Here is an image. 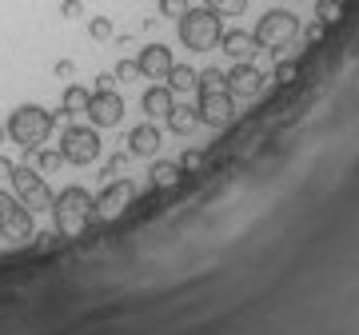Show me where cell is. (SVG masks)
Listing matches in <instances>:
<instances>
[{
    "label": "cell",
    "instance_id": "27",
    "mask_svg": "<svg viewBox=\"0 0 359 335\" xmlns=\"http://www.w3.org/2000/svg\"><path fill=\"white\" fill-rule=\"evenodd\" d=\"M60 16H65V20H80V16H84V0H65V4H60Z\"/></svg>",
    "mask_w": 359,
    "mask_h": 335
},
{
    "label": "cell",
    "instance_id": "28",
    "mask_svg": "<svg viewBox=\"0 0 359 335\" xmlns=\"http://www.w3.org/2000/svg\"><path fill=\"white\" fill-rule=\"evenodd\" d=\"M180 168H184V172H196V168H204V152H184V160H180Z\"/></svg>",
    "mask_w": 359,
    "mask_h": 335
},
{
    "label": "cell",
    "instance_id": "34",
    "mask_svg": "<svg viewBox=\"0 0 359 335\" xmlns=\"http://www.w3.org/2000/svg\"><path fill=\"white\" fill-rule=\"evenodd\" d=\"M4 140H8V132H4V124H0V148H4Z\"/></svg>",
    "mask_w": 359,
    "mask_h": 335
},
{
    "label": "cell",
    "instance_id": "18",
    "mask_svg": "<svg viewBox=\"0 0 359 335\" xmlns=\"http://www.w3.org/2000/svg\"><path fill=\"white\" fill-rule=\"evenodd\" d=\"M196 76H200L196 68H188V64H172L164 80H168V88H172V92H192V88H196Z\"/></svg>",
    "mask_w": 359,
    "mask_h": 335
},
{
    "label": "cell",
    "instance_id": "11",
    "mask_svg": "<svg viewBox=\"0 0 359 335\" xmlns=\"http://www.w3.org/2000/svg\"><path fill=\"white\" fill-rule=\"evenodd\" d=\"M228 92L231 96H259L264 92V72L252 60H236V68L228 72Z\"/></svg>",
    "mask_w": 359,
    "mask_h": 335
},
{
    "label": "cell",
    "instance_id": "4",
    "mask_svg": "<svg viewBox=\"0 0 359 335\" xmlns=\"http://www.w3.org/2000/svg\"><path fill=\"white\" fill-rule=\"evenodd\" d=\"M256 44L259 48H287L295 36H299V16H292L287 8H271V13L259 16V25H256Z\"/></svg>",
    "mask_w": 359,
    "mask_h": 335
},
{
    "label": "cell",
    "instance_id": "32",
    "mask_svg": "<svg viewBox=\"0 0 359 335\" xmlns=\"http://www.w3.org/2000/svg\"><path fill=\"white\" fill-rule=\"evenodd\" d=\"M56 76H72V60H56Z\"/></svg>",
    "mask_w": 359,
    "mask_h": 335
},
{
    "label": "cell",
    "instance_id": "2",
    "mask_svg": "<svg viewBox=\"0 0 359 335\" xmlns=\"http://www.w3.org/2000/svg\"><path fill=\"white\" fill-rule=\"evenodd\" d=\"M176 32H180V44L188 52H208V48H216L219 36H224V16H219V8H212V4L188 8V13L176 20Z\"/></svg>",
    "mask_w": 359,
    "mask_h": 335
},
{
    "label": "cell",
    "instance_id": "1",
    "mask_svg": "<svg viewBox=\"0 0 359 335\" xmlns=\"http://www.w3.org/2000/svg\"><path fill=\"white\" fill-rule=\"evenodd\" d=\"M52 128H56V116H52L48 108H40V104H20V108H13V116H8V124H4L8 140L20 144L25 152L44 148V140L52 136Z\"/></svg>",
    "mask_w": 359,
    "mask_h": 335
},
{
    "label": "cell",
    "instance_id": "24",
    "mask_svg": "<svg viewBox=\"0 0 359 335\" xmlns=\"http://www.w3.org/2000/svg\"><path fill=\"white\" fill-rule=\"evenodd\" d=\"M188 8H192L188 0H160V16H172V20H180Z\"/></svg>",
    "mask_w": 359,
    "mask_h": 335
},
{
    "label": "cell",
    "instance_id": "21",
    "mask_svg": "<svg viewBox=\"0 0 359 335\" xmlns=\"http://www.w3.org/2000/svg\"><path fill=\"white\" fill-rule=\"evenodd\" d=\"M32 156H36V172H56V168L65 164V156H60V152H48V148H36Z\"/></svg>",
    "mask_w": 359,
    "mask_h": 335
},
{
    "label": "cell",
    "instance_id": "20",
    "mask_svg": "<svg viewBox=\"0 0 359 335\" xmlns=\"http://www.w3.org/2000/svg\"><path fill=\"white\" fill-rule=\"evenodd\" d=\"M228 88V72H219V68H204L200 76H196V92H219Z\"/></svg>",
    "mask_w": 359,
    "mask_h": 335
},
{
    "label": "cell",
    "instance_id": "30",
    "mask_svg": "<svg viewBox=\"0 0 359 335\" xmlns=\"http://www.w3.org/2000/svg\"><path fill=\"white\" fill-rule=\"evenodd\" d=\"M323 28H327V25H320V20H316V25H311L308 32H304V36H308V44H316V40H323Z\"/></svg>",
    "mask_w": 359,
    "mask_h": 335
},
{
    "label": "cell",
    "instance_id": "13",
    "mask_svg": "<svg viewBox=\"0 0 359 335\" xmlns=\"http://www.w3.org/2000/svg\"><path fill=\"white\" fill-rule=\"evenodd\" d=\"M219 52H228L231 60H252L259 52V44H256V36L252 32H240V28H231V32H224L219 36V44H216Z\"/></svg>",
    "mask_w": 359,
    "mask_h": 335
},
{
    "label": "cell",
    "instance_id": "17",
    "mask_svg": "<svg viewBox=\"0 0 359 335\" xmlns=\"http://www.w3.org/2000/svg\"><path fill=\"white\" fill-rule=\"evenodd\" d=\"M164 120H168V128L176 132V136H188V132H196V124H200V112L188 108V104H176Z\"/></svg>",
    "mask_w": 359,
    "mask_h": 335
},
{
    "label": "cell",
    "instance_id": "8",
    "mask_svg": "<svg viewBox=\"0 0 359 335\" xmlns=\"http://www.w3.org/2000/svg\"><path fill=\"white\" fill-rule=\"evenodd\" d=\"M84 116L92 120V128H116V124L124 120V96H116L112 84H108V88H96L88 96Z\"/></svg>",
    "mask_w": 359,
    "mask_h": 335
},
{
    "label": "cell",
    "instance_id": "26",
    "mask_svg": "<svg viewBox=\"0 0 359 335\" xmlns=\"http://www.w3.org/2000/svg\"><path fill=\"white\" fill-rule=\"evenodd\" d=\"M295 72H299V64H295V60H283V64H276V80H280V84H292Z\"/></svg>",
    "mask_w": 359,
    "mask_h": 335
},
{
    "label": "cell",
    "instance_id": "6",
    "mask_svg": "<svg viewBox=\"0 0 359 335\" xmlns=\"http://www.w3.org/2000/svg\"><path fill=\"white\" fill-rule=\"evenodd\" d=\"M0 235H4L8 244L32 240V212H28L13 192H4V188H0Z\"/></svg>",
    "mask_w": 359,
    "mask_h": 335
},
{
    "label": "cell",
    "instance_id": "29",
    "mask_svg": "<svg viewBox=\"0 0 359 335\" xmlns=\"http://www.w3.org/2000/svg\"><path fill=\"white\" fill-rule=\"evenodd\" d=\"M120 164H124V156H112V160L104 164V180H116V176H120Z\"/></svg>",
    "mask_w": 359,
    "mask_h": 335
},
{
    "label": "cell",
    "instance_id": "5",
    "mask_svg": "<svg viewBox=\"0 0 359 335\" xmlns=\"http://www.w3.org/2000/svg\"><path fill=\"white\" fill-rule=\"evenodd\" d=\"M8 184H13V196L28 212H52V200L56 196H52V188L44 184V176H40L36 168H13Z\"/></svg>",
    "mask_w": 359,
    "mask_h": 335
},
{
    "label": "cell",
    "instance_id": "22",
    "mask_svg": "<svg viewBox=\"0 0 359 335\" xmlns=\"http://www.w3.org/2000/svg\"><path fill=\"white\" fill-rule=\"evenodd\" d=\"M316 20L320 25H335L339 20V0H316Z\"/></svg>",
    "mask_w": 359,
    "mask_h": 335
},
{
    "label": "cell",
    "instance_id": "3",
    "mask_svg": "<svg viewBox=\"0 0 359 335\" xmlns=\"http://www.w3.org/2000/svg\"><path fill=\"white\" fill-rule=\"evenodd\" d=\"M92 207H96V196L84 192L80 184L65 188V192H56L52 200V219H56V232L60 235H80L84 232V224H88Z\"/></svg>",
    "mask_w": 359,
    "mask_h": 335
},
{
    "label": "cell",
    "instance_id": "16",
    "mask_svg": "<svg viewBox=\"0 0 359 335\" xmlns=\"http://www.w3.org/2000/svg\"><path fill=\"white\" fill-rule=\"evenodd\" d=\"M88 96H92V92L84 88V84H68V88H65V104H60V112H56V116H60V120L80 116V112L88 108Z\"/></svg>",
    "mask_w": 359,
    "mask_h": 335
},
{
    "label": "cell",
    "instance_id": "9",
    "mask_svg": "<svg viewBox=\"0 0 359 335\" xmlns=\"http://www.w3.org/2000/svg\"><path fill=\"white\" fill-rule=\"evenodd\" d=\"M136 200V184L132 180H108L100 196H96V207H92V216L104 219V224H112L116 216H124V207Z\"/></svg>",
    "mask_w": 359,
    "mask_h": 335
},
{
    "label": "cell",
    "instance_id": "14",
    "mask_svg": "<svg viewBox=\"0 0 359 335\" xmlns=\"http://www.w3.org/2000/svg\"><path fill=\"white\" fill-rule=\"evenodd\" d=\"M160 152V128L152 120H144L128 132V156H156Z\"/></svg>",
    "mask_w": 359,
    "mask_h": 335
},
{
    "label": "cell",
    "instance_id": "25",
    "mask_svg": "<svg viewBox=\"0 0 359 335\" xmlns=\"http://www.w3.org/2000/svg\"><path fill=\"white\" fill-rule=\"evenodd\" d=\"M136 76H140L136 60H120V64H116V76H112V80H124V84H128V80H136Z\"/></svg>",
    "mask_w": 359,
    "mask_h": 335
},
{
    "label": "cell",
    "instance_id": "7",
    "mask_svg": "<svg viewBox=\"0 0 359 335\" xmlns=\"http://www.w3.org/2000/svg\"><path fill=\"white\" fill-rule=\"evenodd\" d=\"M60 156H65V164H92L96 156H100V136H96V128H84V124H72V128H65V136H60Z\"/></svg>",
    "mask_w": 359,
    "mask_h": 335
},
{
    "label": "cell",
    "instance_id": "15",
    "mask_svg": "<svg viewBox=\"0 0 359 335\" xmlns=\"http://www.w3.org/2000/svg\"><path fill=\"white\" fill-rule=\"evenodd\" d=\"M144 112H148V120H164L172 108H176V96H172V88L168 84H156V88L144 92Z\"/></svg>",
    "mask_w": 359,
    "mask_h": 335
},
{
    "label": "cell",
    "instance_id": "33",
    "mask_svg": "<svg viewBox=\"0 0 359 335\" xmlns=\"http://www.w3.org/2000/svg\"><path fill=\"white\" fill-rule=\"evenodd\" d=\"M204 4H212V8H224V4H231V0H204Z\"/></svg>",
    "mask_w": 359,
    "mask_h": 335
},
{
    "label": "cell",
    "instance_id": "19",
    "mask_svg": "<svg viewBox=\"0 0 359 335\" xmlns=\"http://www.w3.org/2000/svg\"><path fill=\"white\" fill-rule=\"evenodd\" d=\"M180 176H184V168L172 164V160H160V164H152V188H176Z\"/></svg>",
    "mask_w": 359,
    "mask_h": 335
},
{
    "label": "cell",
    "instance_id": "31",
    "mask_svg": "<svg viewBox=\"0 0 359 335\" xmlns=\"http://www.w3.org/2000/svg\"><path fill=\"white\" fill-rule=\"evenodd\" d=\"M13 160H8V156H0V180H8V176H13Z\"/></svg>",
    "mask_w": 359,
    "mask_h": 335
},
{
    "label": "cell",
    "instance_id": "12",
    "mask_svg": "<svg viewBox=\"0 0 359 335\" xmlns=\"http://www.w3.org/2000/svg\"><path fill=\"white\" fill-rule=\"evenodd\" d=\"M172 64H176V60H172V48H168V44H144L140 56H136V68H140V76H148V80H164Z\"/></svg>",
    "mask_w": 359,
    "mask_h": 335
},
{
    "label": "cell",
    "instance_id": "23",
    "mask_svg": "<svg viewBox=\"0 0 359 335\" xmlns=\"http://www.w3.org/2000/svg\"><path fill=\"white\" fill-rule=\"evenodd\" d=\"M88 36L92 40H108L112 36V20H108V16H92L88 20Z\"/></svg>",
    "mask_w": 359,
    "mask_h": 335
},
{
    "label": "cell",
    "instance_id": "10",
    "mask_svg": "<svg viewBox=\"0 0 359 335\" xmlns=\"http://www.w3.org/2000/svg\"><path fill=\"white\" fill-rule=\"evenodd\" d=\"M196 112H200V124H212V128H224L236 120V96L228 88L219 92H200V104H196Z\"/></svg>",
    "mask_w": 359,
    "mask_h": 335
}]
</instances>
